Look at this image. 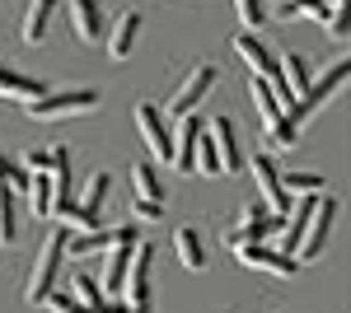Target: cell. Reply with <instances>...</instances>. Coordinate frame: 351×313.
<instances>
[{
  "mask_svg": "<svg viewBox=\"0 0 351 313\" xmlns=\"http://www.w3.org/2000/svg\"><path fill=\"white\" fill-rule=\"evenodd\" d=\"M347 75H351V66H347V61H337V66H332V71H328L324 79H309V89H304L295 103L286 108V117H291L295 136H300L304 127H309V117H314V112H319V108H324L328 99H337V94L347 89Z\"/></svg>",
  "mask_w": 351,
  "mask_h": 313,
  "instance_id": "1",
  "label": "cell"
},
{
  "mask_svg": "<svg viewBox=\"0 0 351 313\" xmlns=\"http://www.w3.org/2000/svg\"><path fill=\"white\" fill-rule=\"evenodd\" d=\"M248 99H253L258 117H263V131H267V140L276 145V150H291L300 136H295V127H291V117H286L281 99L271 94V84H267L263 75H253V84H248Z\"/></svg>",
  "mask_w": 351,
  "mask_h": 313,
  "instance_id": "2",
  "label": "cell"
},
{
  "mask_svg": "<svg viewBox=\"0 0 351 313\" xmlns=\"http://www.w3.org/2000/svg\"><path fill=\"white\" fill-rule=\"evenodd\" d=\"M104 103V94L99 89H66V94H43V99H33L28 108V117L33 122H56V117H84V112H94V108Z\"/></svg>",
  "mask_w": 351,
  "mask_h": 313,
  "instance_id": "3",
  "label": "cell"
},
{
  "mask_svg": "<svg viewBox=\"0 0 351 313\" xmlns=\"http://www.w3.org/2000/svg\"><path fill=\"white\" fill-rule=\"evenodd\" d=\"M61 258H66V225L43 238V253H38L33 276H28V286H24V299H28V304H43V295L56 286V276H61Z\"/></svg>",
  "mask_w": 351,
  "mask_h": 313,
  "instance_id": "4",
  "label": "cell"
},
{
  "mask_svg": "<svg viewBox=\"0 0 351 313\" xmlns=\"http://www.w3.org/2000/svg\"><path fill=\"white\" fill-rule=\"evenodd\" d=\"M332 220H337V201L319 192V201H314V215H309V225H304V234H300V248H295V262H319L328 253V238H332Z\"/></svg>",
  "mask_w": 351,
  "mask_h": 313,
  "instance_id": "5",
  "label": "cell"
},
{
  "mask_svg": "<svg viewBox=\"0 0 351 313\" xmlns=\"http://www.w3.org/2000/svg\"><path fill=\"white\" fill-rule=\"evenodd\" d=\"M132 187H136V201L132 210L141 220H160L164 215V183H160V168L155 164H132Z\"/></svg>",
  "mask_w": 351,
  "mask_h": 313,
  "instance_id": "6",
  "label": "cell"
},
{
  "mask_svg": "<svg viewBox=\"0 0 351 313\" xmlns=\"http://www.w3.org/2000/svg\"><path fill=\"white\" fill-rule=\"evenodd\" d=\"M136 131H141V140L150 145V155L160 164L173 159V136H169V122H164V112L155 103H136Z\"/></svg>",
  "mask_w": 351,
  "mask_h": 313,
  "instance_id": "7",
  "label": "cell"
},
{
  "mask_svg": "<svg viewBox=\"0 0 351 313\" xmlns=\"http://www.w3.org/2000/svg\"><path fill=\"white\" fill-rule=\"evenodd\" d=\"M132 248H136V229L132 225H122L117 229V243H112L108 262H104V276H99V286H104V295H122V286H127V266H132Z\"/></svg>",
  "mask_w": 351,
  "mask_h": 313,
  "instance_id": "8",
  "label": "cell"
},
{
  "mask_svg": "<svg viewBox=\"0 0 351 313\" xmlns=\"http://www.w3.org/2000/svg\"><path fill=\"white\" fill-rule=\"evenodd\" d=\"M239 253L243 266H253V271H267V276H276V281H291L300 271V262L291 258V253H281V248H267V243H243V248H234Z\"/></svg>",
  "mask_w": 351,
  "mask_h": 313,
  "instance_id": "9",
  "label": "cell"
},
{
  "mask_svg": "<svg viewBox=\"0 0 351 313\" xmlns=\"http://www.w3.org/2000/svg\"><path fill=\"white\" fill-rule=\"evenodd\" d=\"M211 84H216V66H211V61H197V66H192V75L178 84V94L169 99V117H183V112H192V108L211 94Z\"/></svg>",
  "mask_w": 351,
  "mask_h": 313,
  "instance_id": "10",
  "label": "cell"
},
{
  "mask_svg": "<svg viewBox=\"0 0 351 313\" xmlns=\"http://www.w3.org/2000/svg\"><path fill=\"white\" fill-rule=\"evenodd\" d=\"M169 136H173V159H169V164H173L178 173H192V168H197V140H202V122H197L192 112H183V117H173V131H169Z\"/></svg>",
  "mask_w": 351,
  "mask_h": 313,
  "instance_id": "11",
  "label": "cell"
},
{
  "mask_svg": "<svg viewBox=\"0 0 351 313\" xmlns=\"http://www.w3.org/2000/svg\"><path fill=\"white\" fill-rule=\"evenodd\" d=\"M150 262H155V248L136 238L132 266H127V286H122L127 290V304H145V299H150Z\"/></svg>",
  "mask_w": 351,
  "mask_h": 313,
  "instance_id": "12",
  "label": "cell"
},
{
  "mask_svg": "<svg viewBox=\"0 0 351 313\" xmlns=\"http://www.w3.org/2000/svg\"><path fill=\"white\" fill-rule=\"evenodd\" d=\"M206 136H211V145H216L220 173H239L243 168V150H239V136H234V122H230V117H216V122L206 127Z\"/></svg>",
  "mask_w": 351,
  "mask_h": 313,
  "instance_id": "13",
  "label": "cell"
},
{
  "mask_svg": "<svg viewBox=\"0 0 351 313\" xmlns=\"http://www.w3.org/2000/svg\"><path fill=\"white\" fill-rule=\"evenodd\" d=\"M253 178H258V201H267L276 215H286L291 210V192L281 187V173H276V164L271 159H253Z\"/></svg>",
  "mask_w": 351,
  "mask_h": 313,
  "instance_id": "14",
  "label": "cell"
},
{
  "mask_svg": "<svg viewBox=\"0 0 351 313\" xmlns=\"http://www.w3.org/2000/svg\"><path fill=\"white\" fill-rule=\"evenodd\" d=\"M71 28H75V38L80 42H104V33H108V24H104V5L99 0H71Z\"/></svg>",
  "mask_w": 351,
  "mask_h": 313,
  "instance_id": "15",
  "label": "cell"
},
{
  "mask_svg": "<svg viewBox=\"0 0 351 313\" xmlns=\"http://www.w3.org/2000/svg\"><path fill=\"white\" fill-rule=\"evenodd\" d=\"M56 10H61V0H28V10H24V28H19V38H24L28 47H43V42H47Z\"/></svg>",
  "mask_w": 351,
  "mask_h": 313,
  "instance_id": "16",
  "label": "cell"
},
{
  "mask_svg": "<svg viewBox=\"0 0 351 313\" xmlns=\"http://www.w3.org/2000/svg\"><path fill=\"white\" fill-rule=\"evenodd\" d=\"M141 24H145V14H141V10H122V14L112 19V28L104 33V38H108V56H112V61L132 56L136 38H141Z\"/></svg>",
  "mask_w": 351,
  "mask_h": 313,
  "instance_id": "17",
  "label": "cell"
},
{
  "mask_svg": "<svg viewBox=\"0 0 351 313\" xmlns=\"http://www.w3.org/2000/svg\"><path fill=\"white\" fill-rule=\"evenodd\" d=\"M47 89H52L47 79H33V75H19V71L0 66V99H14V103H33V99H43Z\"/></svg>",
  "mask_w": 351,
  "mask_h": 313,
  "instance_id": "18",
  "label": "cell"
},
{
  "mask_svg": "<svg viewBox=\"0 0 351 313\" xmlns=\"http://www.w3.org/2000/svg\"><path fill=\"white\" fill-rule=\"evenodd\" d=\"M234 52L243 56V66H253V75L276 79V56L263 47V38H258V33H239V38H234Z\"/></svg>",
  "mask_w": 351,
  "mask_h": 313,
  "instance_id": "19",
  "label": "cell"
},
{
  "mask_svg": "<svg viewBox=\"0 0 351 313\" xmlns=\"http://www.w3.org/2000/svg\"><path fill=\"white\" fill-rule=\"evenodd\" d=\"M173 253L188 271H206V243H202V229L197 225H178L173 229Z\"/></svg>",
  "mask_w": 351,
  "mask_h": 313,
  "instance_id": "20",
  "label": "cell"
},
{
  "mask_svg": "<svg viewBox=\"0 0 351 313\" xmlns=\"http://www.w3.org/2000/svg\"><path fill=\"white\" fill-rule=\"evenodd\" d=\"M112 243H117V229H99V225H94V229H75V234L66 229V253H71V258L104 253V248H112Z\"/></svg>",
  "mask_w": 351,
  "mask_h": 313,
  "instance_id": "21",
  "label": "cell"
},
{
  "mask_svg": "<svg viewBox=\"0 0 351 313\" xmlns=\"http://www.w3.org/2000/svg\"><path fill=\"white\" fill-rule=\"evenodd\" d=\"M19 229V187L0 178V243H14Z\"/></svg>",
  "mask_w": 351,
  "mask_h": 313,
  "instance_id": "22",
  "label": "cell"
},
{
  "mask_svg": "<svg viewBox=\"0 0 351 313\" xmlns=\"http://www.w3.org/2000/svg\"><path fill=\"white\" fill-rule=\"evenodd\" d=\"M24 197H28V210L43 220V215H52V178H47V168H38V173H28L24 183Z\"/></svg>",
  "mask_w": 351,
  "mask_h": 313,
  "instance_id": "23",
  "label": "cell"
},
{
  "mask_svg": "<svg viewBox=\"0 0 351 313\" xmlns=\"http://www.w3.org/2000/svg\"><path fill=\"white\" fill-rule=\"evenodd\" d=\"M108 187H112V173H94L89 187H84V201H75V206L89 210V215H99V210H104V197H108Z\"/></svg>",
  "mask_w": 351,
  "mask_h": 313,
  "instance_id": "24",
  "label": "cell"
},
{
  "mask_svg": "<svg viewBox=\"0 0 351 313\" xmlns=\"http://www.w3.org/2000/svg\"><path fill=\"white\" fill-rule=\"evenodd\" d=\"M324 0H281V19H324Z\"/></svg>",
  "mask_w": 351,
  "mask_h": 313,
  "instance_id": "25",
  "label": "cell"
},
{
  "mask_svg": "<svg viewBox=\"0 0 351 313\" xmlns=\"http://www.w3.org/2000/svg\"><path fill=\"white\" fill-rule=\"evenodd\" d=\"M234 14H239L243 33H258V28L267 24V14H263V0H234Z\"/></svg>",
  "mask_w": 351,
  "mask_h": 313,
  "instance_id": "26",
  "label": "cell"
},
{
  "mask_svg": "<svg viewBox=\"0 0 351 313\" xmlns=\"http://www.w3.org/2000/svg\"><path fill=\"white\" fill-rule=\"evenodd\" d=\"M281 187H286L291 197H300V192H328L324 173H286V178H281Z\"/></svg>",
  "mask_w": 351,
  "mask_h": 313,
  "instance_id": "27",
  "label": "cell"
},
{
  "mask_svg": "<svg viewBox=\"0 0 351 313\" xmlns=\"http://www.w3.org/2000/svg\"><path fill=\"white\" fill-rule=\"evenodd\" d=\"M324 28H328V38H332L337 47H347L351 24H347V14H342V5H332V10H324Z\"/></svg>",
  "mask_w": 351,
  "mask_h": 313,
  "instance_id": "28",
  "label": "cell"
},
{
  "mask_svg": "<svg viewBox=\"0 0 351 313\" xmlns=\"http://www.w3.org/2000/svg\"><path fill=\"white\" fill-rule=\"evenodd\" d=\"M75 286H71V295L80 299V304H99V299H108L104 295V286H99V276H71Z\"/></svg>",
  "mask_w": 351,
  "mask_h": 313,
  "instance_id": "29",
  "label": "cell"
},
{
  "mask_svg": "<svg viewBox=\"0 0 351 313\" xmlns=\"http://www.w3.org/2000/svg\"><path fill=\"white\" fill-rule=\"evenodd\" d=\"M66 313H127V304H117V299H99V304H80V299H75V304H71Z\"/></svg>",
  "mask_w": 351,
  "mask_h": 313,
  "instance_id": "30",
  "label": "cell"
},
{
  "mask_svg": "<svg viewBox=\"0 0 351 313\" xmlns=\"http://www.w3.org/2000/svg\"><path fill=\"white\" fill-rule=\"evenodd\" d=\"M0 178H5V183H14V187H24V183H28V173H24V168H14V164H10L5 155H0Z\"/></svg>",
  "mask_w": 351,
  "mask_h": 313,
  "instance_id": "31",
  "label": "cell"
},
{
  "mask_svg": "<svg viewBox=\"0 0 351 313\" xmlns=\"http://www.w3.org/2000/svg\"><path fill=\"white\" fill-rule=\"evenodd\" d=\"M24 168H28V173L47 168V150H28V155H24Z\"/></svg>",
  "mask_w": 351,
  "mask_h": 313,
  "instance_id": "32",
  "label": "cell"
},
{
  "mask_svg": "<svg viewBox=\"0 0 351 313\" xmlns=\"http://www.w3.org/2000/svg\"><path fill=\"white\" fill-rule=\"evenodd\" d=\"M324 5H342V0H324Z\"/></svg>",
  "mask_w": 351,
  "mask_h": 313,
  "instance_id": "33",
  "label": "cell"
}]
</instances>
